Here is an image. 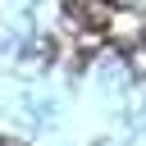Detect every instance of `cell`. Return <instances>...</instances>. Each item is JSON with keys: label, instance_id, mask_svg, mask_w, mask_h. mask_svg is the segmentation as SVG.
<instances>
[{"label": "cell", "instance_id": "obj_1", "mask_svg": "<svg viewBox=\"0 0 146 146\" xmlns=\"http://www.w3.org/2000/svg\"><path fill=\"white\" fill-rule=\"evenodd\" d=\"M0 146H18V141H0Z\"/></svg>", "mask_w": 146, "mask_h": 146}]
</instances>
